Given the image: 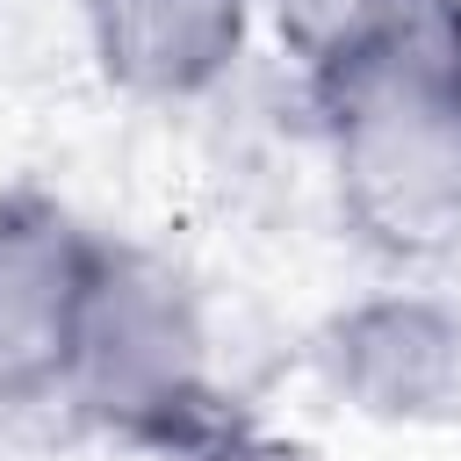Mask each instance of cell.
I'll list each match as a JSON object with an SVG mask.
<instances>
[{
  "label": "cell",
  "instance_id": "obj_1",
  "mask_svg": "<svg viewBox=\"0 0 461 461\" xmlns=\"http://www.w3.org/2000/svg\"><path fill=\"white\" fill-rule=\"evenodd\" d=\"M346 223L389 259L461 245V0H389L317 65Z\"/></svg>",
  "mask_w": 461,
  "mask_h": 461
},
{
  "label": "cell",
  "instance_id": "obj_2",
  "mask_svg": "<svg viewBox=\"0 0 461 461\" xmlns=\"http://www.w3.org/2000/svg\"><path fill=\"white\" fill-rule=\"evenodd\" d=\"M65 396L122 439H187L209 411V331L187 281L144 252H115L94 274Z\"/></svg>",
  "mask_w": 461,
  "mask_h": 461
},
{
  "label": "cell",
  "instance_id": "obj_3",
  "mask_svg": "<svg viewBox=\"0 0 461 461\" xmlns=\"http://www.w3.org/2000/svg\"><path fill=\"white\" fill-rule=\"evenodd\" d=\"M108 245L43 194H0V403L65 396Z\"/></svg>",
  "mask_w": 461,
  "mask_h": 461
},
{
  "label": "cell",
  "instance_id": "obj_4",
  "mask_svg": "<svg viewBox=\"0 0 461 461\" xmlns=\"http://www.w3.org/2000/svg\"><path fill=\"white\" fill-rule=\"evenodd\" d=\"M317 375L375 425L461 418V310L439 295H367L317 339Z\"/></svg>",
  "mask_w": 461,
  "mask_h": 461
},
{
  "label": "cell",
  "instance_id": "obj_5",
  "mask_svg": "<svg viewBox=\"0 0 461 461\" xmlns=\"http://www.w3.org/2000/svg\"><path fill=\"white\" fill-rule=\"evenodd\" d=\"M259 0H79L101 72L137 101H187L216 86L252 29Z\"/></svg>",
  "mask_w": 461,
  "mask_h": 461
},
{
  "label": "cell",
  "instance_id": "obj_6",
  "mask_svg": "<svg viewBox=\"0 0 461 461\" xmlns=\"http://www.w3.org/2000/svg\"><path fill=\"white\" fill-rule=\"evenodd\" d=\"M259 7L274 14L281 43H288L295 58H310V72H317V65H331L346 43H360L389 0H259Z\"/></svg>",
  "mask_w": 461,
  "mask_h": 461
},
{
  "label": "cell",
  "instance_id": "obj_7",
  "mask_svg": "<svg viewBox=\"0 0 461 461\" xmlns=\"http://www.w3.org/2000/svg\"><path fill=\"white\" fill-rule=\"evenodd\" d=\"M194 461H317L303 439H281V432H223L209 439Z\"/></svg>",
  "mask_w": 461,
  "mask_h": 461
}]
</instances>
